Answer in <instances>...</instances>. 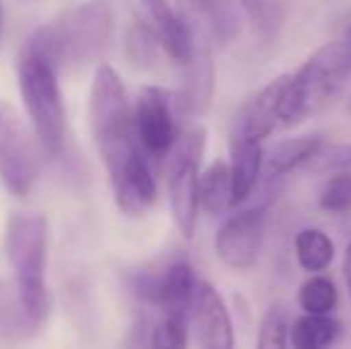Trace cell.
I'll use <instances>...</instances> for the list:
<instances>
[{
	"label": "cell",
	"mask_w": 351,
	"mask_h": 349,
	"mask_svg": "<svg viewBox=\"0 0 351 349\" xmlns=\"http://www.w3.org/2000/svg\"><path fill=\"white\" fill-rule=\"evenodd\" d=\"M88 122L101 163L108 173L115 206L141 218L158 199L153 163L143 154L134 125V106L112 65H98L88 93Z\"/></svg>",
	"instance_id": "obj_1"
},
{
	"label": "cell",
	"mask_w": 351,
	"mask_h": 349,
	"mask_svg": "<svg viewBox=\"0 0 351 349\" xmlns=\"http://www.w3.org/2000/svg\"><path fill=\"white\" fill-rule=\"evenodd\" d=\"M351 82V43L347 38L315 48L291 75L280 98V125L296 127L328 108Z\"/></svg>",
	"instance_id": "obj_2"
},
{
	"label": "cell",
	"mask_w": 351,
	"mask_h": 349,
	"mask_svg": "<svg viewBox=\"0 0 351 349\" xmlns=\"http://www.w3.org/2000/svg\"><path fill=\"white\" fill-rule=\"evenodd\" d=\"M112 8L103 0H91L38 27L27 38V46L46 56L60 72L77 70L106 51L112 38Z\"/></svg>",
	"instance_id": "obj_3"
},
{
	"label": "cell",
	"mask_w": 351,
	"mask_h": 349,
	"mask_svg": "<svg viewBox=\"0 0 351 349\" xmlns=\"http://www.w3.org/2000/svg\"><path fill=\"white\" fill-rule=\"evenodd\" d=\"M60 70L24 43L17 60V82L24 108L46 156L62 158L67 149V110L58 80Z\"/></svg>",
	"instance_id": "obj_4"
},
{
	"label": "cell",
	"mask_w": 351,
	"mask_h": 349,
	"mask_svg": "<svg viewBox=\"0 0 351 349\" xmlns=\"http://www.w3.org/2000/svg\"><path fill=\"white\" fill-rule=\"evenodd\" d=\"M206 132L204 125L191 122L184 127L177 141L175 151L167 158V204L175 220V228L184 239H191L199 225L201 201H199V186H201V163H204L206 151Z\"/></svg>",
	"instance_id": "obj_5"
},
{
	"label": "cell",
	"mask_w": 351,
	"mask_h": 349,
	"mask_svg": "<svg viewBox=\"0 0 351 349\" xmlns=\"http://www.w3.org/2000/svg\"><path fill=\"white\" fill-rule=\"evenodd\" d=\"M130 285L132 292L158 313L191 318L199 280L194 265L184 254H175L170 258H162L160 263L136 270L130 278Z\"/></svg>",
	"instance_id": "obj_6"
},
{
	"label": "cell",
	"mask_w": 351,
	"mask_h": 349,
	"mask_svg": "<svg viewBox=\"0 0 351 349\" xmlns=\"http://www.w3.org/2000/svg\"><path fill=\"white\" fill-rule=\"evenodd\" d=\"M182 106L177 91L143 86L134 103V125L143 154L151 163H165L175 151L184 127L180 125Z\"/></svg>",
	"instance_id": "obj_7"
},
{
	"label": "cell",
	"mask_w": 351,
	"mask_h": 349,
	"mask_svg": "<svg viewBox=\"0 0 351 349\" xmlns=\"http://www.w3.org/2000/svg\"><path fill=\"white\" fill-rule=\"evenodd\" d=\"M51 230L43 213L19 210L8 218L5 225L3 252L14 278L34 289H48L46 265Z\"/></svg>",
	"instance_id": "obj_8"
},
{
	"label": "cell",
	"mask_w": 351,
	"mask_h": 349,
	"mask_svg": "<svg viewBox=\"0 0 351 349\" xmlns=\"http://www.w3.org/2000/svg\"><path fill=\"white\" fill-rule=\"evenodd\" d=\"M268 228V206L256 204L246 208H237L222 220L217 228L213 249L225 268L234 273H246L261 258Z\"/></svg>",
	"instance_id": "obj_9"
},
{
	"label": "cell",
	"mask_w": 351,
	"mask_h": 349,
	"mask_svg": "<svg viewBox=\"0 0 351 349\" xmlns=\"http://www.w3.org/2000/svg\"><path fill=\"white\" fill-rule=\"evenodd\" d=\"M51 316V292L34 289L17 278H0V345L29 342Z\"/></svg>",
	"instance_id": "obj_10"
},
{
	"label": "cell",
	"mask_w": 351,
	"mask_h": 349,
	"mask_svg": "<svg viewBox=\"0 0 351 349\" xmlns=\"http://www.w3.org/2000/svg\"><path fill=\"white\" fill-rule=\"evenodd\" d=\"M38 177L32 134L10 103L0 101V182L12 196H27Z\"/></svg>",
	"instance_id": "obj_11"
},
{
	"label": "cell",
	"mask_w": 351,
	"mask_h": 349,
	"mask_svg": "<svg viewBox=\"0 0 351 349\" xmlns=\"http://www.w3.org/2000/svg\"><path fill=\"white\" fill-rule=\"evenodd\" d=\"M134 5L136 19H141L156 34L165 58H170V62L182 70L194 56L199 29L177 10L172 0H134Z\"/></svg>",
	"instance_id": "obj_12"
},
{
	"label": "cell",
	"mask_w": 351,
	"mask_h": 349,
	"mask_svg": "<svg viewBox=\"0 0 351 349\" xmlns=\"http://www.w3.org/2000/svg\"><path fill=\"white\" fill-rule=\"evenodd\" d=\"M287 84V75H280L270 80L265 86L254 91L241 108L237 110L232 120L230 139H244V141H265L273 136L275 130H280V98Z\"/></svg>",
	"instance_id": "obj_13"
},
{
	"label": "cell",
	"mask_w": 351,
	"mask_h": 349,
	"mask_svg": "<svg viewBox=\"0 0 351 349\" xmlns=\"http://www.w3.org/2000/svg\"><path fill=\"white\" fill-rule=\"evenodd\" d=\"M213 46L215 43L210 41L208 34L204 29H199L194 56L182 67V88L177 91V96H180V106L184 117H191V120H199L201 115H206L213 103V93H215Z\"/></svg>",
	"instance_id": "obj_14"
},
{
	"label": "cell",
	"mask_w": 351,
	"mask_h": 349,
	"mask_svg": "<svg viewBox=\"0 0 351 349\" xmlns=\"http://www.w3.org/2000/svg\"><path fill=\"white\" fill-rule=\"evenodd\" d=\"M191 323L196 328V340L201 349H234V323L222 294L206 280H199L194 299Z\"/></svg>",
	"instance_id": "obj_15"
},
{
	"label": "cell",
	"mask_w": 351,
	"mask_h": 349,
	"mask_svg": "<svg viewBox=\"0 0 351 349\" xmlns=\"http://www.w3.org/2000/svg\"><path fill=\"white\" fill-rule=\"evenodd\" d=\"M175 5L215 46H227L239 36L244 14L237 0H175Z\"/></svg>",
	"instance_id": "obj_16"
},
{
	"label": "cell",
	"mask_w": 351,
	"mask_h": 349,
	"mask_svg": "<svg viewBox=\"0 0 351 349\" xmlns=\"http://www.w3.org/2000/svg\"><path fill=\"white\" fill-rule=\"evenodd\" d=\"M325 141L328 139L315 132V134L287 136V139L273 144V149L265 151L263 177H261V182H263L265 186L278 189L289 175L308 168L311 160L315 158V154H318Z\"/></svg>",
	"instance_id": "obj_17"
},
{
	"label": "cell",
	"mask_w": 351,
	"mask_h": 349,
	"mask_svg": "<svg viewBox=\"0 0 351 349\" xmlns=\"http://www.w3.org/2000/svg\"><path fill=\"white\" fill-rule=\"evenodd\" d=\"M265 163V144L244 139H230V170L232 186H234L237 208L254 196L256 186L261 184Z\"/></svg>",
	"instance_id": "obj_18"
},
{
	"label": "cell",
	"mask_w": 351,
	"mask_h": 349,
	"mask_svg": "<svg viewBox=\"0 0 351 349\" xmlns=\"http://www.w3.org/2000/svg\"><path fill=\"white\" fill-rule=\"evenodd\" d=\"M261 46H273L282 36L291 12V0H237Z\"/></svg>",
	"instance_id": "obj_19"
},
{
	"label": "cell",
	"mask_w": 351,
	"mask_h": 349,
	"mask_svg": "<svg viewBox=\"0 0 351 349\" xmlns=\"http://www.w3.org/2000/svg\"><path fill=\"white\" fill-rule=\"evenodd\" d=\"M199 201H201V210L213 215V218L232 213L237 208L230 160L217 158L201 173Z\"/></svg>",
	"instance_id": "obj_20"
},
{
	"label": "cell",
	"mask_w": 351,
	"mask_h": 349,
	"mask_svg": "<svg viewBox=\"0 0 351 349\" xmlns=\"http://www.w3.org/2000/svg\"><path fill=\"white\" fill-rule=\"evenodd\" d=\"M294 256L306 275H318L332 265L337 249H335L332 237L325 230L301 228L294 234Z\"/></svg>",
	"instance_id": "obj_21"
},
{
	"label": "cell",
	"mask_w": 351,
	"mask_h": 349,
	"mask_svg": "<svg viewBox=\"0 0 351 349\" xmlns=\"http://www.w3.org/2000/svg\"><path fill=\"white\" fill-rule=\"evenodd\" d=\"M339 335H342V323L335 316L301 313L291 321L289 345L291 349H332Z\"/></svg>",
	"instance_id": "obj_22"
},
{
	"label": "cell",
	"mask_w": 351,
	"mask_h": 349,
	"mask_svg": "<svg viewBox=\"0 0 351 349\" xmlns=\"http://www.w3.org/2000/svg\"><path fill=\"white\" fill-rule=\"evenodd\" d=\"M301 313H313V316H332L335 309L339 306V289L332 278L325 273L308 275L301 282L299 294H296Z\"/></svg>",
	"instance_id": "obj_23"
},
{
	"label": "cell",
	"mask_w": 351,
	"mask_h": 349,
	"mask_svg": "<svg viewBox=\"0 0 351 349\" xmlns=\"http://www.w3.org/2000/svg\"><path fill=\"white\" fill-rule=\"evenodd\" d=\"M125 53L136 67H143V70H153V67L160 62V58L165 56L158 36L141 22V19H134L132 27L127 29Z\"/></svg>",
	"instance_id": "obj_24"
},
{
	"label": "cell",
	"mask_w": 351,
	"mask_h": 349,
	"mask_svg": "<svg viewBox=\"0 0 351 349\" xmlns=\"http://www.w3.org/2000/svg\"><path fill=\"white\" fill-rule=\"evenodd\" d=\"M191 318L175 313H158L148 330V349H189Z\"/></svg>",
	"instance_id": "obj_25"
},
{
	"label": "cell",
	"mask_w": 351,
	"mask_h": 349,
	"mask_svg": "<svg viewBox=\"0 0 351 349\" xmlns=\"http://www.w3.org/2000/svg\"><path fill=\"white\" fill-rule=\"evenodd\" d=\"M289 313L282 304H273L263 313L256 337V349H289Z\"/></svg>",
	"instance_id": "obj_26"
},
{
	"label": "cell",
	"mask_w": 351,
	"mask_h": 349,
	"mask_svg": "<svg viewBox=\"0 0 351 349\" xmlns=\"http://www.w3.org/2000/svg\"><path fill=\"white\" fill-rule=\"evenodd\" d=\"M318 206L330 215L351 213V170L325 177L318 191Z\"/></svg>",
	"instance_id": "obj_27"
},
{
	"label": "cell",
	"mask_w": 351,
	"mask_h": 349,
	"mask_svg": "<svg viewBox=\"0 0 351 349\" xmlns=\"http://www.w3.org/2000/svg\"><path fill=\"white\" fill-rule=\"evenodd\" d=\"M306 170L325 177L351 170V141H325Z\"/></svg>",
	"instance_id": "obj_28"
},
{
	"label": "cell",
	"mask_w": 351,
	"mask_h": 349,
	"mask_svg": "<svg viewBox=\"0 0 351 349\" xmlns=\"http://www.w3.org/2000/svg\"><path fill=\"white\" fill-rule=\"evenodd\" d=\"M342 275H344V285H347V292L351 299V242L344 249V261H342Z\"/></svg>",
	"instance_id": "obj_29"
},
{
	"label": "cell",
	"mask_w": 351,
	"mask_h": 349,
	"mask_svg": "<svg viewBox=\"0 0 351 349\" xmlns=\"http://www.w3.org/2000/svg\"><path fill=\"white\" fill-rule=\"evenodd\" d=\"M0 38H3V3H0Z\"/></svg>",
	"instance_id": "obj_30"
},
{
	"label": "cell",
	"mask_w": 351,
	"mask_h": 349,
	"mask_svg": "<svg viewBox=\"0 0 351 349\" xmlns=\"http://www.w3.org/2000/svg\"><path fill=\"white\" fill-rule=\"evenodd\" d=\"M344 38H347V41L351 43V27L347 29V32H344Z\"/></svg>",
	"instance_id": "obj_31"
},
{
	"label": "cell",
	"mask_w": 351,
	"mask_h": 349,
	"mask_svg": "<svg viewBox=\"0 0 351 349\" xmlns=\"http://www.w3.org/2000/svg\"><path fill=\"white\" fill-rule=\"evenodd\" d=\"M347 110H349V115H351V98H349V106H347Z\"/></svg>",
	"instance_id": "obj_32"
}]
</instances>
